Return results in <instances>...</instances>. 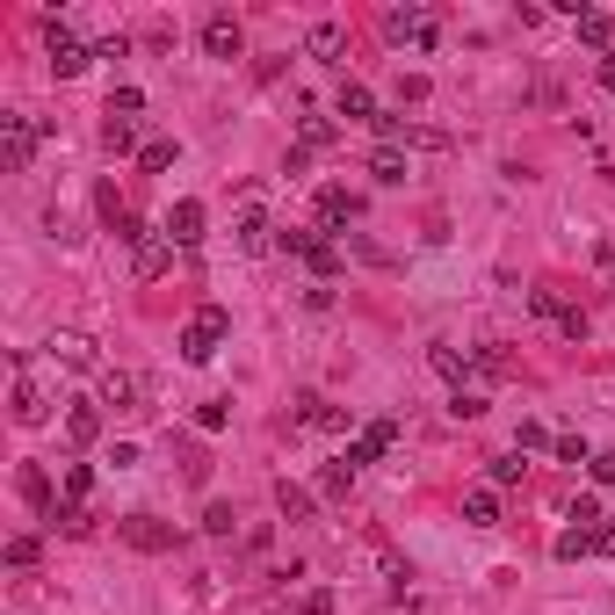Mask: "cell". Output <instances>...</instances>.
I'll return each mask as SVG.
<instances>
[{"mask_svg":"<svg viewBox=\"0 0 615 615\" xmlns=\"http://www.w3.org/2000/svg\"><path fill=\"white\" fill-rule=\"evenodd\" d=\"M312 239H319V225H283V232H275V246H283V254H312Z\"/></svg>","mask_w":615,"mask_h":615,"instance_id":"30","label":"cell"},{"mask_svg":"<svg viewBox=\"0 0 615 615\" xmlns=\"http://www.w3.org/2000/svg\"><path fill=\"white\" fill-rule=\"evenodd\" d=\"M174 152H181L174 138H145V152H138V167H145V174H167V167H174Z\"/></svg>","mask_w":615,"mask_h":615,"instance_id":"26","label":"cell"},{"mask_svg":"<svg viewBox=\"0 0 615 615\" xmlns=\"http://www.w3.org/2000/svg\"><path fill=\"white\" fill-rule=\"evenodd\" d=\"M529 312H536V319H565V312H572V304H565L558 290H550V283H543V290H529Z\"/></svg>","mask_w":615,"mask_h":615,"instance_id":"33","label":"cell"},{"mask_svg":"<svg viewBox=\"0 0 615 615\" xmlns=\"http://www.w3.org/2000/svg\"><path fill=\"white\" fill-rule=\"evenodd\" d=\"M558 333H565V341H587V312H579V304H572V312L558 319Z\"/></svg>","mask_w":615,"mask_h":615,"instance_id":"46","label":"cell"},{"mask_svg":"<svg viewBox=\"0 0 615 615\" xmlns=\"http://www.w3.org/2000/svg\"><path fill=\"white\" fill-rule=\"evenodd\" d=\"M44 58H51V73H58V80H80L87 66H95V51H87L73 29H58V22H51V37H44Z\"/></svg>","mask_w":615,"mask_h":615,"instance_id":"5","label":"cell"},{"mask_svg":"<svg viewBox=\"0 0 615 615\" xmlns=\"http://www.w3.org/2000/svg\"><path fill=\"white\" fill-rule=\"evenodd\" d=\"M95 210L109 218V232H116L123 218H131V210H123V196H116V181H102V189H95Z\"/></svg>","mask_w":615,"mask_h":615,"instance_id":"36","label":"cell"},{"mask_svg":"<svg viewBox=\"0 0 615 615\" xmlns=\"http://www.w3.org/2000/svg\"><path fill=\"white\" fill-rule=\"evenodd\" d=\"M369 174H377L384 189H398V181H406V152H398V145H377V152H369Z\"/></svg>","mask_w":615,"mask_h":615,"instance_id":"22","label":"cell"},{"mask_svg":"<svg viewBox=\"0 0 615 615\" xmlns=\"http://www.w3.org/2000/svg\"><path fill=\"white\" fill-rule=\"evenodd\" d=\"M464 521L471 529H500V485H471L464 492Z\"/></svg>","mask_w":615,"mask_h":615,"instance_id":"16","label":"cell"},{"mask_svg":"<svg viewBox=\"0 0 615 615\" xmlns=\"http://www.w3.org/2000/svg\"><path fill=\"white\" fill-rule=\"evenodd\" d=\"M355 218H362V203H355L348 189H319V203H312V225H319V232H348Z\"/></svg>","mask_w":615,"mask_h":615,"instance_id":"8","label":"cell"},{"mask_svg":"<svg viewBox=\"0 0 615 615\" xmlns=\"http://www.w3.org/2000/svg\"><path fill=\"white\" fill-rule=\"evenodd\" d=\"M225 333H232V312H225V304H196V319L189 326H181V362H210V355H218L225 348Z\"/></svg>","mask_w":615,"mask_h":615,"instance_id":"2","label":"cell"},{"mask_svg":"<svg viewBox=\"0 0 615 615\" xmlns=\"http://www.w3.org/2000/svg\"><path fill=\"white\" fill-rule=\"evenodd\" d=\"M608 529H615V521H608Z\"/></svg>","mask_w":615,"mask_h":615,"instance_id":"50","label":"cell"},{"mask_svg":"<svg viewBox=\"0 0 615 615\" xmlns=\"http://www.w3.org/2000/svg\"><path fill=\"white\" fill-rule=\"evenodd\" d=\"M587 471H594V485H608V492H615V449H601Z\"/></svg>","mask_w":615,"mask_h":615,"instance_id":"45","label":"cell"},{"mask_svg":"<svg viewBox=\"0 0 615 615\" xmlns=\"http://www.w3.org/2000/svg\"><path fill=\"white\" fill-rule=\"evenodd\" d=\"M51 521H58V529H66V536H87V529H95V514H87V507H58Z\"/></svg>","mask_w":615,"mask_h":615,"instance_id":"38","label":"cell"},{"mask_svg":"<svg viewBox=\"0 0 615 615\" xmlns=\"http://www.w3.org/2000/svg\"><path fill=\"white\" fill-rule=\"evenodd\" d=\"M550 442H558V435H550L543 420H521V427H514V456H529V449H550Z\"/></svg>","mask_w":615,"mask_h":615,"instance_id":"29","label":"cell"},{"mask_svg":"<svg viewBox=\"0 0 615 615\" xmlns=\"http://www.w3.org/2000/svg\"><path fill=\"white\" fill-rule=\"evenodd\" d=\"M138 398H145V384L131 377V369H102V406H116V413H138Z\"/></svg>","mask_w":615,"mask_h":615,"instance_id":"14","label":"cell"},{"mask_svg":"<svg viewBox=\"0 0 615 615\" xmlns=\"http://www.w3.org/2000/svg\"><path fill=\"white\" fill-rule=\"evenodd\" d=\"M225 420H232V398H203V406H196V427H203V435H225Z\"/></svg>","mask_w":615,"mask_h":615,"instance_id":"27","label":"cell"},{"mask_svg":"<svg viewBox=\"0 0 615 615\" xmlns=\"http://www.w3.org/2000/svg\"><path fill=\"white\" fill-rule=\"evenodd\" d=\"M37 138H44V123L37 116H0V160H8V174H29L37 167Z\"/></svg>","mask_w":615,"mask_h":615,"instance_id":"3","label":"cell"},{"mask_svg":"<svg viewBox=\"0 0 615 615\" xmlns=\"http://www.w3.org/2000/svg\"><path fill=\"white\" fill-rule=\"evenodd\" d=\"M521 471H529L521 456H492V485H521Z\"/></svg>","mask_w":615,"mask_h":615,"instance_id":"41","label":"cell"},{"mask_svg":"<svg viewBox=\"0 0 615 615\" xmlns=\"http://www.w3.org/2000/svg\"><path fill=\"white\" fill-rule=\"evenodd\" d=\"M15 420L22 427H44L51 420V398H44V384H37V369H29V362H15Z\"/></svg>","mask_w":615,"mask_h":615,"instance_id":"7","label":"cell"},{"mask_svg":"<svg viewBox=\"0 0 615 615\" xmlns=\"http://www.w3.org/2000/svg\"><path fill=\"white\" fill-rule=\"evenodd\" d=\"M579 37H587V44L608 58V51H615V15H601V8H594V15H579Z\"/></svg>","mask_w":615,"mask_h":615,"instance_id":"24","label":"cell"},{"mask_svg":"<svg viewBox=\"0 0 615 615\" xmlns=\"http://www.w3.org/2000/svg\"><path fill=\"white\" fill-rule=\"evenodd\" d=\"M95 435H102V406H95V398H73V406H66V442L87 449Z\"/></svg>","mask_w":615,"mask_h":615,"instance_id":"15","label":"cell"},{"mask_svg":"<svg viewBox=\"0 0 615 615\" xmlns=\"http://www.w3.org/2000/svg\"><path fill=\"white\" fill-rule=\"evenodd\" d=\"M427 362H435V377H449L456 391H464V377H471V348H449V341H435V348H427Z\"/></svg>","mask_w":615,"mask_h":615,"instance_id":"19","label":"cell"},{"mask_svg":"<svg viewBox=\"0 0 615 615\" xmlns=\"http://www.w3.org/2000/svg\"><path fill=\"white\" fill-rule=\"evenodd\" d=\"M116 239L131 246V275H138V283H160V275L174 268V239H167V232H152V225H138V218H123Z\"/></svg>","mask_w":615,"mask_h":615,"instance_id":"1","label":"cell"},{"mask_svg":"<svg viewBox=\"0 0 615 615\" xmlns=\"http://www.w3.org/2000/svg\"><path fill=\"white\" fill-rule=\"evenodd\" d=\"M102 145L109 152H145L138 145V123H123V116H102Z\"/></svg>","mask_w":615,"mask_h":615,"instance_id":"25","label":"cell"},{"mask_svg":"<svg viewBox=\"0 0 615 615\" xmlns=\"http://www.w3.org/2000/svg\"><path fill=\"white\" fill-rule=\"evenodd\" d=\"M275 507H283L290 521H304V514H312V492H304V485H290V478H283V485H275Z\"/></svg>","mask_w":615,"mask_h":615,"instance_id":"28","label":"cell"},{"mask_svg":"<svg viewBox=\"0 0 615 615\" xmlns=\"http://www.w3.org/2000/svg\"><path fill=\"white\" fill-rule=\"evenodd\" d=\"M333 145V123L326 116H304V152H326Z\"/></svg>","mask_w":615,"mask_h":615,"instance_id":"39","label":"cell"},{"mask_svg":"<svg viewBox=\"0 0 615 615\" xmlns=\"http://www.w3.org/2000/svg\"><path fill=\"white\" fill-rule=\"evenodd\" d=\"M333 109H341L348 123H377V95H369L362 80H341V102H333Z\"/></svg>","mask_w":615,"mask_h":615,"instance_id":"21","label":"cell"},{"mask_svg":"<svg viewBox=\"0 0 615 615\" xmlns=\"http://www.w3.org/2000/svg\"><path fill=\"white\" fill-rule=\"evenodd\" d=\"M44 348H51V362H66V369H95V341H87V333H73V326H58Z\"/></svg>","mask_w":615,"mask_h":615,"instance_id":"12","label":"cell"},{"mask_svg":"<svg viewBox=\"0 0 615 615\" xmlns=\"http://www.w3.org/2000/svg\"><path fill=\"white\" fill-rule=\"evenodd\" d=\"M37 558H44V550H37V536H15V543H8V565H22V572H29Z\"/></svg>","mask_w":615,"mask_h":615,"instance_id":"43","label":"cell"},{"mask_svg":"<svg viewBox=\"0 0 615 615\" xmlns=\"http://www.w3.org/2000/svg\"><path fill=\"white\" fill-rule=\"evenodd\" d=\"M587 550H594V529H565L558 536V558H587Z\"/></svg>","mask_w":615,"mask_h":615,"instance_id":"40","label":"cell"},{"mask_svg":"<svg viewBox=\"0 0 615 615\" xmlns=\"http://www.w3.org/2000/svg\"><path fill=\"white\" fill-rule=\"evenodd\" d=\"M304 615H333V594H326V587H312V594H304Z\"/></svg>","mask_w":615,"mask_h":615,"instance_id":"47","label":"cell"},{"mask_svg":"<svg viewBox=\"0 0 615 615\" xmlns=\"http://www.w3.org/2000/svg\"><path fill=\"white\" fill-rule=\"evenodd\" d=\"M565 521H579V529H608V521H601V500H587V492L565 500Z\"/></svg>","mask_w":615,"mask_h":615,"instance_id":"32","label":"cell"},{"mask_svg":"<svg viewBox=\"0 0 615 615\" xmlns=\"http://www.w3.org/2000/svg\"><path fill=\"white\" fill-rule=\"evenodd\" d=\"M87 492H95V471H87V464H66V507H87Z\"/></svg>","mask_w":615,"mask_h":615,"instance_id":"31","label":"cell"},{"mask_svg":"<svg viewBox=\"0 0 615 615\" xmlns=\"http://www.w3.org/2000/svg\"><path fill=\"white\" fill-rule=\"evenodd\" d=\"M601 87H615V51H608V58H601Z\"/></svg>","mask_w":615,"mask_h":615,"instance_id":"49","label":"cell"},{"mask_svg":"<svg viewBox=\"0 0 615 615\" xmlns=\"http://www.w3.org/2000/svg\"><path fill=\"white\" fill-rule=\"evenodd\" d=\"M246 51V37H239V22L218 8V15H203V58H225V66H232V58Z\"/></svg>","mask_w":615,"mask_h":615,"instance_id":"10","label":"cell"},{"mask_svg":"<svg viewBox=\"0 0 615 615\" xmlns=\"http://www.w3.org/2000/svg\"><path fill=\"white\" fill-rule=\"evenodd\" d=\"M384 37H391V44H406V37H413L420 51H435V44H442V29H435V15H420V8H384Z\"/></svg>","mask_w":615,"mask_h":615,"instance_id":"6","label":"cell"},{"mask_svg":"<svg viewBox=\"0 0 615 615\" xmlns=\"http://www.w3.org/2000/svg\"><path fill=\"white\" fill-rule=\"evenodd\" d=\"M203 529H210V536H232V507L210 500V507H203Z\"/></svg>","mask_w":615,"mask_h":615,"instance_id":"42","label":"cell"},{"mask_svg":"<svg viewBox=\"0 0 615 615\" xmlns=\"http://www.w3.org/2000/svg\"><path fill=\"white\" fill-rule=\"evenodd\" d=\"M550 456H558V464H594V449L579 442V435H558V442H550Z\"/></svg>","mask_w":615,"mask_h":615,"instance_id":"37","label":"cell"},{"mask_svg":"<svg viewBox=\"0 0 615 615\" xmlns=\"http://www.w3.org/2000/svg\"><path fill=\"white\" fill-rule=\"evenodd\" d=\"M304 268H312L319 283H333V275H341V246H333V239L319 232V239H312V254H304Z\"/></svg>","mask_w":615,"mask_h":615,"instance_id":"23","label":"cell"},{"mask_svg":"<svg viewBox=\"0 0 615 615\" xmlns=\"http://www.w3.org/2000/svg\"><path fill=\"white\" fill-rule=\"evenodd\" d=\"M167 239H174V246H203V203H196V196H181V203L167 210Z\"/></svg>","mask_w":615,"mask_h":615,"instance_id":"13","label":"cell"},{"mask_svg":"<svg viewBox=\"0 0 615 615\" xmlns=\"http://www.w3.org/2000/svg\"><path fill=\"white\" fill-rule=\"evenodd\" d=\"M471 377H485V384H500V377H514V355H507L500 341H478V348H471Z\"/></svg>","mask_w":615,"mask_h":615,"instance_id":"17","label":"cell"},{"mask_svg":"<svg viewBox=\"0 0 615 615\" xmlns=\"http://www.w3.org/2000/svg\"><path fill=\"white\" fill-rule=\"evenodd\" d=\"M449 413H456V420H478V413H485V398H478V391H456V398H449Z\"/></svg>","mask_w":615,"mask_h":615,"instance_id":"44","label":"cell"},{"mask_svg":"<svg viewBox=\"0 0 615 615\" xmlns=\"http://www.w3.org/2000/svg\"><path fill=\"white\" fill-rule=\"evenodd\" d=\"M348 485H355L348 464H326V471H319V492H326V500H348Z\"/></svg>","mask_w":615,"mask_h":615,"instance_id":"35","label":"cell"},{"mask_svg":"<svg viewBox=\"0 0 615 615\" xmlns=\"http://www.w3.org/2000/svg\"><path fill=\"white\" fill-rule=\"evenodd\" d=\"M594 261H601V268L615 275V239H601V246H594Z\"/></svg>","mask_w":615,"mask_h":615,"instance_id":"48","label":"cell"},{"mask_svg":"<svg viewBox=\"0 0 615 615\" xmlns=\"http://www.w3.org/2000/svg\"><path fill=\"white\" fill-rule=\"evenodd\" d=\"M15 492H22V500L37 507V514H58V500H51V478H44V464H22V471H15Z\"/></svg>","mask_w":615,"mask_h":615,"instance_id":"18","label":"cell"},{"mask_svg":"<svg viewBox=\"0 0 615 615\" xmlns=\"http://www.w3.org/2000/svg\"><path fill=\"white\" fill-rule=\"evenodd\" d=\"M109 116L138 123V116H145V95H138V87H116V95H109Z\"/></svg>","mask_w":615,"mask_h":615,"instance_id":"34","label":"cell"},{"mask_svg":"<svg viewBox=\"0 0 615 615\" xmlns=\"http://www.w3.org/2000/svg\"><path fill=\"white\" fill-rule=\"evenodd\" d=\"M123 543H131V550H167L174 529H160L152 514H131V521H123Z\"/></svg>","mask_w":615,"mask_h":615,"instance_id":"20","label":"cell"},{"mask_svg":"<svg viewBox=\"0 0 615 615\" xmlns=\"http://www.w3.org/2000/svg\"><path fill=\"white\" fill-rule=\"evenodd\" d=\"M232 239H239V254H268V246H275V225H268V210H261V203H246V210H239V232H232Z\"/></svg>","mask_w":615,"mask_h":615,"instance_id":"11","label":"cell"},{"mask_svg":"<svg viewBox=\"0 0 615 615\" xmlns=\"http://www.w3.org/2000/svg\"><path fill=\"white\" fill-rule=\"evenodd\" d=\"M391 449H398V420H369L362 435L348 442V456H341V464H348V471H369V464H384Z\"/></svg>","mask_w":615,"mask_h":615,"instance_id":"4","label":"cell"},{"mask_svg":"<svg viewBox=\"0 0 615 615\" xmlns=\"http://www.w3.org/2000/svg\"><path fill=\"white\" fill-rule=\"evenodd\" d=\"M304 58L341 66V58H348V22H312V29H304Z\"/></svg>","mask_w":615,"mask_h":615,"instance_id":"9","label":"cell"}]
</instances>
